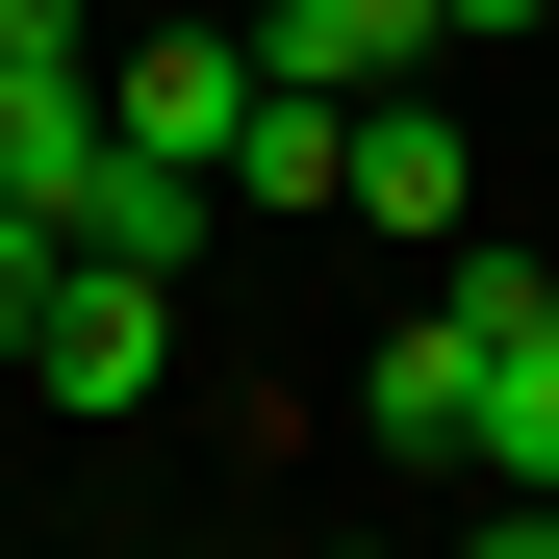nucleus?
<instances>
[{"label":"nucleus","mask_w":559,"mask_h":559,"mask_svg":"<svg viewBox=\"0 0 559 559\" xmlns=\"http://www.w3.org/2000/svg\"><path fill=\"white\" fill-rule=\"evenodd\" d=\"M457 331H484L457 484H559V280H534V254H457Z\"/></svg>","instance_id":"obj_1"},{"label":"nucleus","mask_w":559,"mask_h":559,"mask_svg":"<svg viewBox=\"0 0 559 559\" xmlns=\"http://www.w3.org/2000/svg\"><path fill=\"white\" fill-rule=\"evenodd\" d=\"M26 382H51V407H153V382H178V280H153V254H51Z\"/></svg>","instance_id":"obj_2"},{"label":"nucleus","mask_w":559,"mask_h":559,"mask_svg":"<svg viewBox=\"0 0 559 559\" xmlns=\"http://www.w3.org/2000/svg\"><path fill=\"white\" fill-rule=\"evenodd\" d=\"M457 204H484L457 103H407V76H382V103H356V229H382V254H457Z\"/></svg>","instance_id":"obj_3"},{"label":"nucleus","mask_w":559,"mask_h":559,"mask_svg":"<svg viewBox=\"0 0 559 559\" xmlns=\"http://www.w3.org/2000/svg\"><path fill=\"white\" fill-rule=\"evenodd\" d=\"M103 103H128V153H204V178H229V128H254V26H153V51H103Z\"/></svg>","instance_id":"obj_4"},{"label":"nucleus","mask_w":559,"mask_h":559,"mask_svg":"<svg viewBox=\"0 0 559 559\" xmlns=\"http://www.w3.org/2000/svg\"><path fill=\"white\" fill-rule=\"evenodd\" d=\"M457 407H484V331H457V280H432V306H407L382 356H356V432H382V457H432V484H457Z\"/></svg>","instance_id":"obj_5"},{"label":"nucleus","mask_w":559,"mask_h":559,"mask_svg":"<svg viewBox=\"0 0 559 559\" xmlns=\"http://www.w3.org/2000/svg\"><path fill=\"white\" fill-rule=\"evenodd\" d=\"M457 26L432 0H254V76H331V103H382V76H432Z\"/></svg>","instance_id":"obj_6"},{"label":"nucleus","mask_w":559,"mask_h":559,"mask_svg":"<svg viewBox=\"0 0 559 559\" xmlns=\"http://www.w3.org/2000/svg\"><path fill=\"white\" fill-rule=\"evenodd\" d=\"M51 254H76L51 204H0V382H26V331H51Z\"/></svg>","instance_id":"obj_7"},{"label":"nucleus","mask_w":559,"mask_h":559,"mask_svg":"<svg viewBox=\"0 0 559 559\" xmlns=\"http://www.w3.org/2000/svg\"><path fill=\"white\" fill-rule=\"evenodd\" d=\"M432 26H457V51H509V26H534V0H432Z\"/></svg>","instance_id":"obj_8"}]
</instances>
